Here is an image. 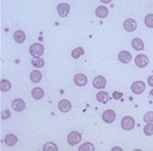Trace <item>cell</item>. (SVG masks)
<instances>
[{
  "instance_id": "21",
  "label": "cell",
  "mask_w": 153,
  "mask_h": 151,
  "mask_svg": "<svg viewBox=\"0 0 153 151\" xmlns=\"http://www.w3.org/2000/svg\"><path fill=\"white\" fill-rule=\"evenodd\" d=\"M31 63L36 68H42L45 66V62L40 57H36V58L34 57L31 61Z\"/></svg>"
},
{
  "instance_id": "28",
  "label": "cell",
  "mask_w": 153,
  "mask_h": 151,
  "mask_svg": "<svg viewBox=\"0 0 153 151\" xmlns=\"http://www.w3.org/2000/svg\"><path fill=\"white\" fill-rule=\"evenodd\" d=\"M143 121L145 123H152L153 122V111H149L144 115Z\"/></svg>"
},
{
  "instance_id": "8",
  "label": "cell",
  "mask_w": 153,
  "mask_h": 151,
  "mask_svg": "<svg viewBox=\"0 0 153 151\" xmlns=\"http://www.w3.org/2000/svg\"><path fill=\"white\" fill-rule=\"evenodd\" d=\"M12 107L16 112H22L26 108V103L23 99H15L12 103Z\"/></svg>"
},
{
  "instance_id": "34",
  "label": "cell",
  "mask_w": 153,
  "mask_h": 151,
  "mask_svg": "<svg viewBox=\"0 0 153 151\" xmlns=\"http://www.w3.org/2000/svg\"><path fill=\"white\" fill-rule=\"evenodd\" d=\"M112 150H122L120 147H114V148H112Z\"/></svg>"
},
{
  "instance_id": "7",
  "label": "cell",
  "mask_w": 153,
  "mask_h": 151,
  "mask_svg": "<svg viewBox=\"0 0 153 151\" xmlns=\"http://www.w3.org/2000/svg\"><path fill=\"white\" fill-rule=\"evenodd\" d=\"M123 27H124L126 31L133 32L137 29V22H136L135 20H133V18H128V20H126L124 21Z\"/></svg>"
},
{
  "instance_id": "9",
  "label": "cell",
  "mask_w": 153,
  "mask_h": 151,
  "mask_svg": "<svg viewBox=\"0 0 153 151\" xmlns=\"http://www.w3.org/2000/svg\"><path fill=\"white\" fill-rule=\"evenodd\" d=\"M70 11V6L67 3H61L57 6V12L61 17H65Z\"/></svg>"
},
{
  "instance_id": "10",
  "label": "cell",
  "mask_w": 153,
  "mask_h": 151,
  "mask_svg": "<svg viewBox=\"0 0 153 151\" xmlns=\"http://www.w3.org/2000/svg\"><path fill=\"white\" fill-rule=\"evenodd\" d=\"M74 83L78 86H85L88 83V78L83 73H78L74 77Z\"/></svg>"
},
{
  "instance_id": "11",
  "label": "cell",
  "mask_w": 153,
  "mask_h": 151,
  "mask_svg": "<svg viewBox=\"0 0 153 151\" xmlns=\"http://www.w3.org/2000/svg\"><path fill=\"white\" fill-rule=\"evenodd\" d=\"M106 83H107L106 79L103 76H101V75L97 76L93 80V86L96 89H103V88H105Z\"/></svg>"
},
{
  "instance_id": "16",
  "label": "cell",
  "mask_w": 153,
  "mask_h": 151,
  "mask_svg": "<svg viewBox=\"0 0 153 151\" xmlns=\"http://www.w3.org/2000/svg\"><path fill=\"white\" fill-rule=\"evenodd\" d=\"M14 39H15L16 42H17L19 44L23 43L25 41V40H26V34L22 30H17L14 34Z\"/></svg>"
},
{
  "instance_id": "22",
  "label": "cell",
  "mask_w": 153,
  "mask_h": 151,
  "mask_svg": "<svg viewBox=\"0 0 153 151\" xmlns=\"http://www.w3.org/2000/svg\"><path fill=\"white\" fill-rule=\"evenodd\" d=\"M11 89V83L8 80H2L0 82V90L2 92H8Z\"/></svg>"
},
{
  "instance_id": "2",
  "label": "cell",
  "mask_w": 153,
  "mask_h": 151,
  "mask_svg": "<svg viewBox=\"0 0 153 151\" xmlns=\"http://www.w3.org/2000/svg\"><path fill=\"white\" fill-rule=\"evenodd\" d=\"M135 126V119L131 116H125L121 120V127L124 130L129 131L132 130Z\"/></svg>"
},
{
  "instance_id": "14",
  "label": "cell",
  "mask_w": 153,
  "mask_h": 151,
  "mask_svg": "<svg viewBox=\"0 0 153 151\" xmlns=\"http://www.w3.org/2000/svg\"><path fill=\"white\" fill-rule=\"evenodd\" d=\"M32 97L36 100H40L44 97L45 95V92L43 91V89H41L40 87H36L32 90Z\"/></svg>"
},
{
  "instance_id": "17",
  "label": "cell",
  "mask_w": 153,
  "mask_h": 151,
  "mask_svg": "<svg viewBox=\"0 0 153 151\" xmlns=\"http://www.w3.org/2000/svg\"><path fill=\"white\" fill-rule=\"evenodd\" d=\"M131 44H132V48L135 50H142L144 49V42L142 41V40L139 39V38L134 39Z\"/></svg>"
},
{
  "instance_id": "24",
  "label": "cell",
  "mask_w": 153,
  "mask_h": 151,
  "mask_svg": "<svg viewBox=\"0 0 153 151\" xmlns=\"http://www.w3.org/2000/svg\"><path fill=\"white\" fill-rule=\"evenodd\" d=\"M79 151H93L94 150V146H93L92 143L87 142V143H84L83 145H81L79 147Z\"/></svg>"
},
{
  "instance_id": "23",
  "label": "cell",
  "mask_w": 153,
  "mask_h": 151,
  "mask_svg": "<svg viewBox=\"0 0 153 151\" xmlns=\"http://www.w3.org/2000/svg\"><path fill=\"white\" fill-rule=\"evenodd\" d=\"M84 53H85L84 49L81 48V47H79V48H76L75 50H73L71 55H72V57H73L74 59H79V58L80 57V56L83 55Z\"/></svg>"
},
{
  "instance_id": "30",
  "label": "cell",
  "mask_w": 153,
  "mask_h": 151,
  "mask_svg": "<svg viewBox=\"0 0 153 151\" xmlns=\"http://www.w3.org/2000/svg\"><path fill=\"white\" fill-rule=\"evenodd\" d=\"M10 116H11V114H10L9 110H7V109L4 110V112L1 113V118L2 119H7Z\"/></svg>"
},
{
  "instance_id": "18",
  "label": "cell",
  "mask_w": 153,
  "mask_h": 151,
  "mask_svg": "<svg viewBox=\"0 0 153 151\" xmlns=\"http://www.w3.org/2000/svg\"><path fill=\"white\" fill-rule=\"evenodd\" d=\"M18 141V138L16 136L13 135V134H9V135H7L6 137H5V143L6 145L9 146H12L14 145H16Z\"/></svg>"
},
{
  "instance_id": "20",
  "label": "cell",
  "mask_w": 153,
  "mask_h": 151,
  "mask_svg": "<svg viewBox=\"0 0 153 151\" xmlns=\"http://www.w3.org/2000/svg\"><path fill=\"white\" fill-rule=\"evenodd\" d=\"M108 10L104 6H100L99 8H97V9H96V15L100 18L106 17L108 16Z\"/></svg>"
},
{
  "instance_id": "19",
  "label": "cell",
  "mask_w": 153,
  "mask_h": 151,
  "mask_svg": "<svg viewBox=\"0 0 153 151\" xmlns=\"http://www.w3.org/2000/svg\"><path fill=\"white\" fill-rule=\"evenodd\" d=\"M42 79V73L39 71H33L30 73V80L34 83H38Z\"/></svg>"
},
{
  "instance_id": "32",
  "label": "cell",
  "mask_w": 153,
  "mask_h": 151,
  "mask_svg": "<svg viewBox=\"0 0 153 151\" xmlns=\"http://www.w3.org/2000/svg\"><path fill=\"white\" fill-rule=\"evenodd\" d=\"M100 1L102 3H104V4H108V3H110L112 1V0H100Z\"/></svg>"
},
{
  "instance_id": "15",
  "label": "cell",
  "mask_w": 153,
  "mask_h": 151,
  "mask_svg": "<svg viewBox=\"0 0 153 151\" xmlns=\"http://www.w3.org/2000/svg\"><path fill=\"white\" fill-rule=\"evenodd\" d=\"M97 100L100 102V103H102V104H107L108 101H109V95L107 92H104V91H101V92H99L97 93Z\"/></svg>"
},
{
  "instance_id": "4",
  "label": "cell",
  "mask_w": 153,
  "mask_h": 151,
  "mask_svg": "<svg viewBox=\"0 0 153 151\" xmlns=\"http://www.w3.org/2000/svg\"><path fill=\"white\" fill-rule=\"evenodd\" d=\"M149 60L148 58V56L144 54H139L135 58V64L139 68H145L149 64Z\"/></svg>"
},
{
  "instance_id": "13",
  "label": "cell",
  "mask_w": 153,
  "mask_h": 151,
  "mask_svg": "<svg viewBox=\"0 0 153 151\" xmlns=\"http://www.w3.org/2000/svg\"><path fill=\"white\" fill-rule=\"evenodd\" d=\"M71 103L67 100V99H63L59 103V109L62 112V113H68L71 110Z\"/></svg>"
},
{
  "instance_id": "31",
  "label": "cell",
  "mask_w": 153,
  "mask_h": 151,
  "mask_svg": "<svg viewBox=\"0 0 153 151\" xmlns=\"http://www.w3.org/2000/svg\"><path fill=\"white\" fill-rule=\"evenodd\" d=\"M148 83L150 87H153V75H150L148 78Z\"/></svg>"
},
{
  "instance_id": "27",
  "label": "cell",
  "mask_w": 153,
  "mask_h": 151,
  "mask_svg": "<svg viewBox=\"0 0 153 151\" xmlns=\"http://www.w3.org/2000/svg\"><path fill=\"white\" fill-rule=\"evenodd\" d=\"M43 150H44V151H47V150L57 151V150H59V147H57V146H56L55 143L48 142V143H47V144L44 146V147H43Z\"/></svg>"
},
{
  "instance_id": "3",
  "label": "cell",
  "mask_w": 153,
  "mask_h": 151,
  "mask_svg": "<svg viewBox=\"0 0 153 151\" xmlns=\"http://www.w3.org/2000/svg\"><path fill=\"white\" fill-rule=\"evenodd\" d=\"M81 141V135L76 131H72L68 136V142L71 146H75Z\"/></svg>"
},
{
  "instance_id": "26",
  "label": "cell",
  "mask_w": 153,
  "mask_h": 151,
  "mask_svg": "<svg viewBox=\"0 0 153 151\" xmlns=\"http://www.w3.org/2000/svg\"><path fill=\"white\" fill-rule=\"evenodd\" d=\"M145 25L149 29H153V14H149L145 17Z\"/></svg>"
},
{
  "instance_id": "25",
  "label": "cell",
  "mask_w": 153,
  "mask_h": 151,
  "mask_svg": "<svg viewBox=\"0 0 153 151\" xmlns=\"http://www.w3.org/2000/svg\"><path fill=\"white\" fill-rule=\"evenodd\" d=\"M143 131H144L146 136H149V137L152 136L153 135V124L152 123H147V125L144 126Z\"/></svg>"
},
{
  "instance_id": "6",
  "label": "cell",
  "mask_w": 153,
  "mask_h": 151,
  "mask_svg": "<svg viewBox=\"0 0 153 151\" xmlns=\"http://www.w3.org/2000/svg\"><path fill=\"white\" fill-rule=\"evenodd\" d=\"M102 119L104 122L108 124L113 123L115 119H116V113L113 110H106L102 115Z\"/></svg>"
},
{
  "instance_id": "5",
  "label": "cell",
  "mask_w": 153,
  "mask_h": 151,
  "mask_svg": "<svg viewBox=\"0 0 153 151\" xmlns=\"http://www.w3.org/2000/svg\"><path fill=\"white\" fill-rule=\"evenodd\" d=\"M146 85L142 81H137L135 83H133L131 85V91L133 93L135 94H140L145 91Z\"/></svg>"
},
{
  "instance_id": "33",
  "label": "cell",
  "mask_w": 153,
  "mask_h": 151,
  "mask_svg": "<svg viewBox=\"0 0 153 151\" xmlns=\"http://www.w3.org/2000/svg\"><path fill=\"white\" fill-rule=\"evenodd\" d=\"M149 96H150V97H151V98L153 99V89H152V90H151V91L149 92Z\"/></svg>"
},
{
  "instance_id": "29",
  "label": "cell",
  "mask_w": 153,
  "mask_h": 151,
  "mask_svg": "<svg viewBox=\"0 0 153 151\" xmlns=\"http://www.w3.org/2000/svg\"><path fill=\"white\" fill-rule=\"evenodd\" d=\"M112 96H113V99H115V100H119V99H120V98L123 96V93H122L121 92L115 91V92H113V93H112Z\"/></svg>"
},
{
  "instance_id": "12",
  "label": "cell",
  "mask_w": 153,
  "mask_h": 151,
  "mask_svg": "<svg viewBox=\"0 0 153 151\" xmlns=\"http://www.w3.org/2000/svg\"><path fill=\"white\" fill-rule=\"evenodd\" d=\"M119 60H120V62L127 64V63L130 62V61L132 60V56L128 51L122 50V51H120L119 53Z\"/></svg>"
},
{
  "instance_id": "1",
  "label": "cell",
  "mask_w": 153,
  "mask_h": 151,
  "mask_svg": "<svg viewBox=\"0 0 153 151\" xmlns=\"http://www.w3.org/2000/svg\"><path fill=\"white\" fill-rule=\"evenodd\" d=\"M29 53L32 57H41L44 53V46L40 43H34L29 48Z\"/></svg>"
}]
</instances>
